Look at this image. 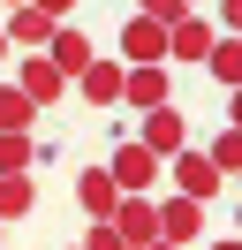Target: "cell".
Returning a JSON list of instances; mask_svg holds the SVG:
<instances>
[{
	"label": "cell",
	"mask_w": 242,
	"mask_h": 250,
	"mask_svg": "<svg viewBox=\"0 0 242 250\" xmlns=\"http://www.w3.org/2000/svg\"><path fill=\"white\" fill-rule=\"evenodd\" d=\"M159 167H166V159H151L136 137H129V144H114V159H106V174H114V189H121V197H144V189L159 182Z\"/></svg>",
	"instance_id": "6da1fadb"
},
{
	"label": "cell",
	"mask_w": 242,
	"mask_h": 250,
	"mask_svg": "<svg viewBox=\"0 0 242 250\" xmlns=\"http://www.w3.org/2000/svg\"><path fill=\"white\" fill-rule=\"evenodd\" d=\"M166 174H174V189H182V197H197V205H212V197L227 189V174L212 167L204 152H189V144H182V152L166 159Z\"/></svg>",
	"instance_id": "7a4b0ae2"
},
{
	"label": "cell",
	"mask_w": 242,
	"mask_h": 250,
	"mask_svg": "<svg viewBox=\"0 0 242 250\" xmlns=\"http://www.w3.org/2000/svg\"><path fill=\"white\" fill-rule=\"evenodd\" d=\"M121 68H166V23H151V16L121 23Z\"/></svg>",
	"instance_id": "3957f363"
},
{
	"label": "cell",
	"mask_w": 242,
	"mask_h": 250,
	"mask_svg": "<svg viewBox=\"0 0 242 250\" xmlns=\"http://www.w3.org/2000/svg\"><path fill=\"white\" fill-rule=\"evenodd\" d=\"M212 38H220V31H212L197 8H189L182 23H166V68H197V61L212 53Z\"/></svg>",
	"instance_id": "277c9868"
},
{
	"label": "cell",
	"mask_w": 242,
	"mask_h": 250,
	"mask_svg": "<svg viewBox=\"0 0 242 250\" xmlns=\"http://www.w3.org/2000/svg\"><path fill=\"white\" fill-rule=\"evenodd\" d=\"M15 91H23V99H30V106H38V114H45V106H53V99H60V91H68V76H60V68H53V61H45V53H23V61H15Z\"/></svg>",
	"instance_id": "5b68a950"
},
{
	"label": "cell",
	"mask_w": 242,
	"mask_h": 250,
	"mask_svg": "<svg viewBox=\"0 0 242 250\" xmlns=\"http://www.w3.org/2000/svg\"><path fill=\"white\" fill-rule=\"evenodd\" d=\"M45 61H53V68H60V76H68V83H76V76H83V68H91V61H99V46H91V38H83V31H76V23H53V38H45Z\"/></svg>",
	"instance_id": "8992f818"
},
{
	"label": "cell",
	"mask_w": 242,
	"mask_h": 250,
	"mask_svg": "<svg viewBox=\"0 0 242 250\" xmlns=\"http://www.w3.org/2000/svg\"><path fill=\"white\" fill-rule=\"evenodd\" d=\"M106 220H114V235H121V243H129V250H144V243H159V205H151V197H121V205H114V212H106Z\"/></svg>",
	"instance_id": "52a82bcc"
},
{
	"label": "cell",
	"mask_w": 242,
	"mask_h": 250,
	"mask_svg": "<svg viewBox=\"0 0 242 250\" xmlns=\"http://www.w3.org/2000/svg\"><path fill=\"white\" fill-rule=\"evenodd\" d=\"M136 144H144L151 159H174L182 144H189V122H182L174 106H151V114H144V129H136Z\"/></svg>",
	"instance_id": "ba28073f"
},
{
	"label": "cell",
	"mask_w": 242,
	"mask_h": 250,
	"mask_svg": "<svg viewBox=\"0 0 242 250\" xmlns=\"http://www.w3.org/2000/svg\"><path fill=\"white\" fill-rule=\"evenodd\" d=\"M0 38H8V53H45V38H53V16L45 8H8V23H0Z\"/></svg>",
	"instance_id": "9c48e42d"
},
{
	"label": "cell",
	"mask_w": 242,
	"mask_h": 250,
	"mask_svg": "<svg viewBox=\"0 0 242 250\" xmlns=\"http://www.w3.org/2000/svg\"><path fill=\"white\" fill-rule=\"evenodd\" d=\"M121 99H129L136 114L174 106V76H166V68H129V76H121Z\"/></svg>",
	"instance_id": "30bf717a"
},
{
	"label": "cell",
	"mask_w": 242,
	"mask_h": 250,
	"mask_svg": "<svg viewBox=\"0 0 242 250\" xmlns=\"http://www.w3.org/2000/svg\"><path fill=\"white\" fill-rule=\"evenodd\" d=\"M197 228H204V205H197V197H166L159 205V243H182V250H189Z\"/></svg>",
	"instance_id": "8fae6325"
},
{
	"label": "cell",
	"mask_w": 242,
	"mask_h": 250,
	"mask_svg": "<svg viewBox=\"0 0 242 250\" xmlns=\"http://www.w3.org/2000/svg\"><path fill=\"white\" fill-rule=\"evenodd\" d=\"M121 76H129L121 61H91L83 76H76V91H83V106H121Z\"/></svg>",
	"instance_id": "7c38bea8"
},
{
	"label": "cell",
	"mask_w": 242,
	"mask_h": 250,
	"mask_svg": "<svg viewBox=\"0 0 242 250\" xmlns=\"http://www.w3.org/2000/svg\"><path fill=\"white\" fill-rule=\"evenodd\" d=\"M76 205H83V220H106V212L121 205L114 174H106V167H83V174H76Z\"/></svg>",
	"instance_id": "4fadbf2b"
},
{
	"label": "cell",
	"mask_w": 242,
	"mask_h": 250,
	"mask_svg": "<svg viewBox=\"0 0 242 250\" xmlns=\"http://www.w3.org/2000/svg\"><path fill=\"white\" fill-rule=\"evenodd\" d=\"M30 159H38V137L30 129H0V174H30Z\"/></svg>",
	"instance_id": "5bb4252c"
},
{
	"label": "cell",
	"mask_w": 242,
	"mask_h": 250,
	"mask_svg": "<svg viewBox=\"0 0 242 250\" xmlns=\"http://www.w3.org/2000/svg\"><path fill=\"white\" fill-rule=\"evenodd\" d=\"M30 205H38V182L30 174H0V220H23Z\"/></svg>",
	"instance_id": "9a60e30c"
},
{
	"label": "cell",
	"mask_w": 242,
	"mask_h": 250,
	"mask_svg": "<svg viewBox=\"0 0 242 250\" xmlns=\"http://www.w3.org/2000/svg\"><path fill=\"white\" fill-rule=\"evenodd\" d=\"M204 68H212V76L227 83V91H235V83H242V46H235V38H212V53H204Z\"/></svg>",
	"instance_id": "2e32d148"
},
{
	"label": "cell",
	"mask_w": 242,
	"mask_h": 250,
	"mask_svg": "<svg viewBox=\"0 0 242 250\" xmlns=\"http://www.w3.org/2000/svg\"><path fill=\"white\" fill-rule=\"evenodd\" d=\"M30 122H38V106H30L15 83H0V129H30Z\"/></svg>",
	"instance_id": "e0dca14e"
},
{
	"label": "cell",
	"mask_w": 242,
	"mask_h": 250,
	"mask_svg": "<svg viewBox=\"0 0 242 250\" xmlns=\"http://www.w3.org/2000/svg\"><path fill=\"white\" fill-rule=\"evenodd\" d=\"M204 159H212V167H220V174H235V167H242V129H220Z\"/></svg>",
	"instance_id": "ac0fdd59"
},
{
	"label": "cell",
	"mask_w": 242,
	"mask_h": 250,
	"mask_svg": "<svg viewBox=\"0 0 242 250\" xmlns=\"http://www.w3.org/2000/svg\"><path fill=\"white\" fill-rule=\"evenodd\" d=\"M76 250H129V243L114 235V220H91V228H83V243H76Z\"/></svg>",
	"instance_id": "d6986e66"
},
{
	"label": "cell",
	"mask_w": 242,
	"mask_h": 250,
	"mask_svg": "<svg viewBox=\"0 0 242 250\" xmlns=\"http://www.w3.org/2000/svg\"><path fill=\"white\" fill-rule=\"evenodd\" d=\"M136 16H151V23H182L189 8H182V0H136Z\"/></svg>",
	"instance_id": "ffe728a7"
},
{
	"label": "cell",
	"mask_w": 242,
	"mask_h": 250,
	"mask_svg": "<svg viewBox=\"0 0 242 250\" xmlns=\"http://www.w3.org/2000/svg\"><path fill=\"white\" fill-rule=\"evenodd\" d=\"M30 8H45L53 23H68V16H76V0H30Z\"/></svg>",
	"instance_id": "44dd1931"
},
{
	"label": "cell",
	"mask_w": 242,
	"mask_h": 250,
	"mask_svg": "<svg viewBox=\"0 0 242 250\" xmlns=\"http://www.w3.org/2000/svg\"><path fill=\"white\" fill-rule=\"evenodd\" d=\"M212 250H242V243H235V235H220V243H212Z\"/></svg>",
	"instance_id": "7402d4cb"
},
{
	"label": "cell",
	"mask_w": 242,
	"mask_h": 250,
	"mask_svg": "<svg viewBox=\"0 0 242 250\" xmlns=\"http://www.w3.org/2000/svg\"><path fill=\"white\" fill-rule=\"evenodd\" d=\"M144 250H182V243H144Z\"/></svg>",
	"instance_id": "603a6c76"
},
{
	"label": "cell",
	"mask_w": 242,
	"mask_h": 250,
	"mask_svg": "<svg viewBox=\"0 0 242 250\" xmlns=\"http://www.w3.org/2000/svg\"><path fill=\"white\" fill-rule=\"evenodd\" d=\"M0 61H8V38H0Z\"/></svg>",
	"instance_id": "cb8c5ba5"
},
{
	"label": "cell",
	"mask_w": 242,
	"mask_h": 250,
	"mask_svg": "<svg viewBox=\"0 0 242 250\" xmlns=\"http://www.w3.org/2000/svg\"><path fill=\"white\" fill-rule=\"evenodd\" d=\"M0 8H23V0H0Z\"/></svg>",
	"instance_id": "d4e9b609"
},
{
	"label": "cell",
	"mask_w": 242,
	"mask_h": 250,
	"mask_svg": "<svg viewBox=\"0 0 242 250\" xmlns=\"http://www.w3.org/2000/svg\"><path fill=\"white\" fill-rule=\"evenodd\" d=\"M0 243H8V220H0Z\"/></svg>",
	"instance_id": "484cf974"
},
{
	"label": "cell",
	"mask_w": 242,
	"mask_h": 250,
	"mask_svg": "<svg viewBox=\"0 0 242 250\" xmlns=\"http://www.w3.org/2000/svg\"><path fill=\"white\" fill-rule=\"evenodd\" d=\"M182 8H204V0H182Z\"/></svg>",
	"instance_id": "4316f807"
}]
</instances>
